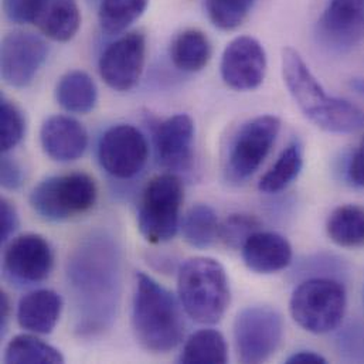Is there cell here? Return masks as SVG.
<instances>
[{"instance_id":"cell-1","label":"cell","mask_w":364,"mask_h":364,"mask_svg":"<svg viewBox=\"0 0 364 364\" xmlns=\"http://www.w3.org/2000/svg\"><path fill=\"white\" fill-rule=\"evenodd\" d=\"M68 289L74 298L77 331L94 336L108 329L121 296V251L107 234H91L67 264Z\"/></svg>"},{"instance_id":"cell-2","label":"cell","mask_w":364,"mask_h":364,"mask_svg":"<svg viewBox=\"0 0 364 364\" xmlns=\"http://www.w3.org/2000/svg\"><path fill=\"white\" fill-rule=\"evenodd\" d=\"M282 75L301 112L318 128L332 134H355L364 129L363 109L348 100L329 95L292 47L282 50Z\"/></svg>"},{"instance_id":"cell-3","label":"cell","mask_w":364,"mask_h":364,"mask_svg":"<svg viewBox=\"0 0 364 364\" xmlns=\"http://www.w3.org/2000/svg\"><path fill=\"white\" fill-rule=\"evenodd\" d=\"M132 328L139 345L154 353L173 350L184 335L179 302L145 272H136L135 277Z\"/></svg>"},{"instance_id":"cell-4","label":"cell","mask_w":364,"mask_h":364,"mask_svg":"<svg viewBox=\"0 0 364 364\" xmlns=\"http://www.w3.org/2000/svg\"><path fill=\"white\" fill-rule=\"evenodd\" d=\"M178 292L187 316L201 325L218 323L231 301L224 267L208 257H194L182 264L178 274Z\"/></svg>"},{"instance_id":"cell-5","label":"cell","mask_w":364,"mask_h":364,"mask_svg":"<svg viewBox=\"0 0 364 364\" xmlns=\"http://www.w3.org/2000/svg\"><path fill=\"white\" fill-rule=\"evenodd\" d=\"M348 306L345 287L331 278H312L292 294L289 311L294 321L314 335L329 333L341 326Z\"/></svg>"},{"instance_id":"cell-6","label":"cell","mask_w":364,"mask_h":364,"mask_svg":"<svg viewBox=\"0 0 364 364\" xmlns=\"http://www.w3.org/2000/svg\"><path fill=\"white\" fill-rule=\"evenodd\" d=\"M95 181L81 172L47 178L33 187L30 207L46 221H65L90 211L97 201Z\"/></svg>"},{"instance_id":"cell-7","label":"cell","mask_w":364,"mask_h":364,"mask_svg":"<svg viewBox=\"0 0 364 364\" xmlns=\"http://www.w3.org/2000/svg\"><path fill=\"white\" fill-rule=\"evenodd\" d=\"M183 200V183L176 173H162L148 182L138 208V227L148 242H168L178 234Z\"/></svg>"},{"instance_id":"cell-8","label":"cell","mask_w":364,"mask_h":364,"mask_svg":"<svg viewBox=\"0 0 364 364\" xmlns=\"http://www.w3.org/2000/svg\"><path fill=\"white\" fill-rule=\"evenodd\" d=\"M281 119L275 115H259L244 122L234 135L225 162V175L231 183L248 181L269 155Z\"/></svg>"},{"instance_id":"cell-9","label":"cell","mask_w":364,"mask_h":364,"mask_svg":"<svg viewBox=\"0 0 364 364\" xmlns=\"http://www.w3.org/2000/svg\"><path fill=\"white\" fill-rule=\"evenodd\" d=\"M284 338V319L271 306L244 308L234 321V343L241 363L267 362Z\"/></svg>"},{"instance_id":"cell-10","label":"cell","mask_w":364,"mask_h":364,"mask_svg":"<svg viewBox=\"0 0 364 364\" xmlns=\"http://www.w3.org/2000/svg\"><path fill=\"white\" fill-rule=\"evenodd\" d=\"M148 159V141L134 125H114L108 128L100 139V165L115 179L127 181L138 176L144 171Z\"/></svg>"},{"instance_id":"cell-11","label":"cell","mask_w":364,"mask_h":364,"mask_svg":"<svg viewBox=\"0 0 364 364\" xmlns=\"http://www.w3.org/2000/svg\"><path fill=\"white\" fill-rule=\"evenodd\" d=\"M48 57V44L34 33L14 30L7 33L0 47V74L11 88H26L37 77Z\"/></svg>"},{"instance_id":"cell-12","label":"cell","mask_w":364,"mask_h":364,"mask_svg":"<svg viewBox=\"0 0 364 364\" xmlns=\"http://www.w3.org/2000/svg\"><path fill=\"white\" fill-rule=\"evenodd\" d=\"M146 60V38L139 31L121 36L100 57L98 70L104 82L114 91L132 90L142 77Z\"/></svg>"},{"instance_id":"cell-13","label":"cell","mask_w":364,"mask_h":364,"mask_svg":"<svg viewBox=\"0 0 364 364\" xmlns=\"http://www.w3.org/2000/svg\"><path fill=\"white\" fill-rule=\"evenodd\" d=\"M53 267L54 254L43 235L34 232L17 235L4 250L3 269L17 284H40L50 277Z\"/></svg>"},{"instance_id":"cell-14","label":"cell","mask_w":364,"mask_h":364,"mask_svg":"<svg viewBox=\"0 0 364 364\" xmlns=\"http://www.w3.org/2000/svg\"><path fill=\"white\" fill-rule=\"evenodd\" d=\"M267 65V53L262 44L251 36H240L224 48L220 73L230 88L252 91L264 82Z\"/></svg>"},{"instance_id":"cell-15","label":"cell","mask_w":364,"mask_h":364,"mask_svg":"<svg viewBox=\"0 0 364 364\" xmlns=\"http://www.w3.org/2000/svg\"><path fill=\"white\" fill-rule=\"evenodd\" d=\"M318 37L336 54L359 46L364 38V0H329L318 21Z\"/></svg>"},{"instance_id":"cell-16","label":"cell","mask_w":364,"mask_h":364,"mask_svg":"<svg viewBox=\"0 0 364 364\" xmlns=\"http://www.w3.org/2000/svg\"><path fill=\"white\" fill-rule=\"evenodd\" d=\"M194 122L187 114L161 122L154 135L158 162L172 173L188 172L194 158Z\"/></svg>"},{"instance_id":"cell-17","label":"cell","mask_w":364,"mask_h":364,"mask_svg":"<svg viewBox=\"0 0 364 364\" xmlns=\"http://www.w3.org/2000/svg\"><path fill=\"white\" fill-rule=\"evenodd\" d=\"M40 144L50 159L68 164L80 159L85 154L88 148V132L73 117L53 115L41 125Z\"/></svg>"},{"instance_id":"cell-18","label":"cell","mask_w":364,"mask_h":364,"mask_svg":"<svg viewBox=\"0 0 364 364\" xmlns=\"http://www.w3.org/2000/svg\"><path fill=\"white\" fill-rule=\"evenodd\" d=\"M244 264L257 274H275L292 262V245L272 231L254 232L241 248Z\"/></svg>"},{"instance_id":"cell-19","label":"cell","mask_w":364,"mask_h":364,"mask_svg":"<svg viewBox=\"0 0 364 364\" xmlns=\"http://www.w3.org/2000/svg\"><path fill=\"white\" fill-rule=\"evenodd\" d=\"M63 298L51 289L26 294L17 305V322L21 329L34 335H50L60 321Z\"/></svg>"},{"instance_id":"cell-20","label":"cell","mask_w":364,"mask_h":364,"mask_svg":"<svg viewBox=\"0 0 364 364\" xmlns=\"http://www.w3.org/2000/svg\"><path fill=\"white\" fill-rule=\"evenodd\" d=\"M33 24L50 40L70 41L81 26L77 0H40Z\"/></svg>"},{"instance_id":"cell-21","label":"cell","mask_w":364,"mask_h":364,"mask_svg":"<svg viewBox=\"0 0 364 364\" xmlns=\"http://www.w3.org/2000/svg\"><path fill=\"white\" fill-rule=\"evenodd\" d=\"M55 100L64 111L85 115L97 105L98 88L90 74L81 70H73L58 80Z\"/></svg>"},{"instance_id":"cell-22","label":"cell","mask_w":364,"mask_h":364,"mask_svg":"<svg viewBox=\"0 0 364 364\" xmlns=\"http://www.w3.org/2000/svg\"><path fill=\"white\" fill-rule=\"evenodd\" d=\"M171 58L184 73L201 71L211 58L210 38L197 28L183 30L172 41Z\"/></svg>"},{"instance_id":"cell-23","label":"cell","mask_w":364,"mask_h":364,"mask_svg":"<svg viewBox=\"0 0 364 364\" xmlns=\"http://www.w3.org/2000/svg\"><path fill=\"white\" fill-rule=\"evenodd\" d=\"M329 238L343 248L364 247V207L345 204L336 207L326 223Z\"/></svg>"},{"instance_id":"cell-24","label":"cell","mask_w":364,"mask_h":364,"mask_svg":"<svg viewBox=\"0 0 364 364\" xmlns=\"http://www.w3.org/2000/svg\"><path fill=\"white\" fill-rule=\"evenodd\" d=\"M227 360L225 338L215 329H201L193 333L179 356V362L184 364H224Z\"/></svg>"},{"instance_id":"cell-25","label":"cell","mask_w":364,"mask_h":364,"mask_svg":"<svg viewBox=\"0 0 364 364\" xmlns=\"http://www.w3.org/2000/svg\"><path fill=\"white\" fill-rule=\"evenodd\" d=\"M304 166V151L298 141L291 142L275 164L267 171L258 183V188L267 194H275L295 182Z\"/></svg>"},{"instance_id":"cell-26","label":"cell","mask_w":364,"mask_h":364,"mask_svg":"<svg viewBox=\"0 0 364 364\" xmlns=\"http://www.w3.org/2000/svg\"><path fill=\"white\" fill-rule=\"evenodd\" d=\"M6 364H63L64 356L58 349L34 335H17L6 346Z\"/></svg>"},{"instance_id":"cell-27","label":"cell","mask_w":364,"mask_h":364,"mask_svg":"<svg viewBox=\"0 0 364 364\" xmlns=\"http://www.w3.org/2000/svg\"><path fill=\"white\" fill-rule=\"evenodd\" d=\"M218 218L208 204H196L184 215L182 232L184 241L197 250H205L218 238Z\"/></svg>"},{"instance_id":"cell-28","label":"cell","mask_w":364,"mask_h":364,"mask_svg":"<svg viewBox=\"0 0 364 364\" xmlns=\"http://www.w3.org/2000/svg\"><path fill=\"white\" fill-rule=\"evenodd\" d=\"M149 0H102L100 4V26L109 36L128 30L146 11Z\"/></svg>"},{"instance_id":"cell-29","label":"cell","mask_w":364,"mask_h":364,"mask_svg":"<svg viewBox=\"0 0 364 364\" xmlns=\"http://www.w3.org/2000/svg\"><path fill=\"white\" fill-rule=\"evenodd\" d=\"M255 0H205L210 21L220 30L240 27L250 14Z\"/></svg>"},{"instance_id":"cell-30","label":"cell","mask_w":364,"mask_h":364,"mask_svg":"<svg viewBox=\"0 0 364 364\" xmlns=\"http://www.w3.org/2000/svg\"><path fill=\"white\" fill-rule=\"evenodd\" d=\"M26 134V119L20 108L6 97L0 104V145L1 152L9 154L14 149Z\"/></svg>"},{"instance_id":"cell-31","label":"cell","mask_w":364,"mask_h":364,"mask_svg":"<svg viewBox=\"0 0 364 364\" xmlns=\"http://www.w3.org/2000/svg\"><path fill=\"white\" fill-rule=\"evenodd\" d=\"M259 221L250 214H231L218 227V238L232 250H241L247 240L259 231Z\"/></svg>"},{"instance_id":"cell-32","label":"cell","mask_w":364,"mask_h":364,"mask_svg":"<svg viewBox=\"0 0 364 364\" xmlns=\"http://www.w3.org/2000/svg\"><path fill=\"white\" fill-rule=\"evenodd\" d=\"M40 0H3L6 17L16 24H33Z\"/></svg>"},{"instance_id":"cell-33","label":"cell","mask_w":364,"mask_h":364,"mask_svg":"<svg viewBox=\"0 0 364 364\" xmlns=\"http://www.w3.org/2000/svg\"><path fill=\"white\" fill-rule=\"evenodd\" d=\"M24 173L20 164L3 154L0 162V183L6 190H17L23 184Z\"/></svg>"},{"instance_id":"cell-34","label":"cell","mask_w":364,"mask_h":364,"mask_svg":"<svg viewBox=\"0 0 364 364\" xmlns=\"http://www.w3.org/2000/svg\"><path fill=\"white\" fill-rule=\"evenodd\" d=\"M0 223H1L0 237H1V242L4 244L9 240H11L13 234L16 232V230L18 227L17 210L13 205V203L4 197L0 200Z\"/></svg>"},{"instance_id":"cell-35","label":"cell","mask_w":364,"mask_h":364,"mask_svg":"<svg viewBox=\"0 0 364 364\" xmlns=\"http://www.w3.org/2000/svg\"><path fill=\"white\" fill-rule=\"evenodd\" d=\"M349 178L353 184L364 187V136L359 142L349 164Z\"/></svg>"},{"instance_id":"cell-36","label":"cell","mask_w":364,"mask_h":364,"mask_svg":"<svg viewBox=\"0 0 364 364\" xmlns=\"http://www.w3.org/2000/svg\"><path fill=\"white\" fill-rule=\"evenodd\" d=\"M288 364H323L326 363V359L321 356L319 353L311 352V350H301L294 355H291L287 359Z\"/></svg>"},{"instance_id":"cell-37","label":"cell","mask_w":364,"mask_h":364,"mask_svg":"<svg viewBox=\"0 0 364 364\" xmlns=\"http://www.w3.org/2000/svg\"><path fill=\"white\" fill-rule=\"evenodd\" d=\"M0 319H1V332H6V326H7V321L10 316V301L7 298V295L4 292H1V298H0Z\"/></svg>"},{"instance_id":"cell-38","label":"cell","mask_w":364,"mask_h":364,"mask_svg":"<svg viewBox=\"0 0 364 364\" xmlns=\"http://www.w3.org/2000/svg\"><path fill=\"white\" fill-rule=\"evenodd\" d=\"M353 87L358 90V92H360V94L364 95V80H356L353 82Z\"/></svg>"}]
</instances>
